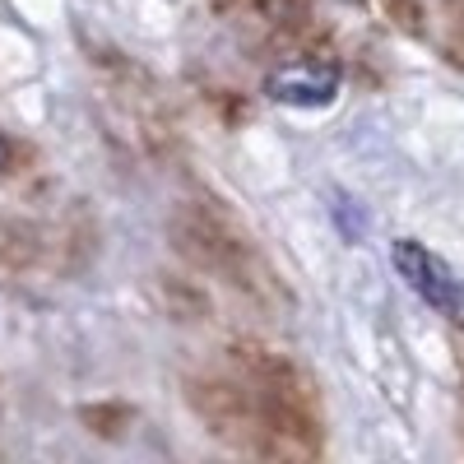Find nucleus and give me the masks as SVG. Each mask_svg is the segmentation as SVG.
I'll use <instances>...</instances> for the list:
<instances>
[{
	"label": "nucleus",
	"instance_id": "0eeeda50",
	"mask_svg": "<svg viewBox=\"0 0 464 464\" xmlns=\"http://www.w3.org/2000/svg\"><path fill=\"white\" fill-rule=\"evenodd\" d=\"M19 159H24V149H19L5 130H0V177H10V172L19 168Z\"/></svg>",
	"mask_w": 464,
	"mask_h": 464
},
{
	"label": "nucleus",
	"instance_id": "423d86ee",
	"mask_svg": "<svg viewBox=\"0 0 464 464\" xmlns=\"http://www.w3.org/2000/svg\"><path fill=\"white\" fill-rule=\"evenodd\" d=\"M312 5H316V0H246V10L256 19H265L269 28H279V33L302 28L306 19H312Z\"/></svg>",
	"mask_w": 464,
	"mask_h": 464
},
{
	"label": "nucleus",
	"instance_id": "6e6552de",
	"mask_svg": "<svg viewBox=\"0 0 464 464\" xmlns=\"http://www.w3.org/2000/svg\"><path fill=\"white\" fill-rule=\"evenodd\" d=\"M116 418H121V422H130L135 413H116ZM84 422H89V428H93V422H107V409H84ZM102 437H116V428H98Z\"/></svg>",
	"mask_w": 464,
	"mask_h": 464
},
{
	"label": "nucleus",
	"instance_id": "39448f33",
	"mask_svg": "<svg viewBox=\"0 0 464 464\" xmlns=\"http://www.w3.org/2000/svg\"><path fill=\"white\" fill-rule=\"evenodd\" d=\"M391 14L446 61L464 65V0H391Z\"/></svg>",
	"mask_w": 464,
	"mask_h": 464
},
{
	"label": "nucleus",
	"instance_id": "7ed1b4c3",
	"mask_svg": "<svg viewBox=\"0 0 464 464\" xmlns=\"http://www.w3.org/2000/svg\"><path fill=\"white\" fill-rule=\"evenodd\" d=\"M391 260L400 269V279L422 302H428L432 312H441V316H459L464 312V288L455 279V269L437 251H428V246L413 242V237H400V242H391Z\"/></svg>",
	"mask_w": 464,
	"mask_h": 464
},
{
	"label": "nucleus",
	"instance_id": "20e7f679",
	"mask_svg": "<svg viewBox=\"0 0 464 464\" xmlns=\"http://www.w3.org/2000/svg\"><path fill=\"white\" fill-rule=\"evenodd\" d=\"M339 84H343L339 61H330V56H297V61H284L279 70H269L265 93L275 102H284V107L316 111V107H330L339 98Z\"/></svg>",
	"mask_w": 464,
	"mask_h": 464
},
{
	"label": "nucleus",
	"instance_id": "f257e3e1",
	"mask_svg": "<svg viewBox=\"0 0 464 464\" xmlns=\"http://www.w3.org/2000/svg\"><path fill=\"white\" fill-rule=\"evenodd\" d=\"M186 400L205 428L260 459H316L321 455V395L279 348L232 343L227 372L186 381Z\"/></svg>",
	"mask_w": 464,
	"mask_h": 464
},
{
	"label": "nucleus",
	"instance_id": "f03ea898",
	"mask_svg": "<svg viewBox=\"0 0 464 464\" xmlns=\"http://www.w3.org/2000/svg\"><path fill=\"white\" fill-rule=\"evenodd\" d=\"M168 237H172V251L196 275H209L223 288L242 293L260 306L288 302L279 269L265 260V251L251 242V232L214 200H181L168 218Z\"/></svg>",
	"mask_w": 464,
	"mask_h": 464
}]
</instances>
